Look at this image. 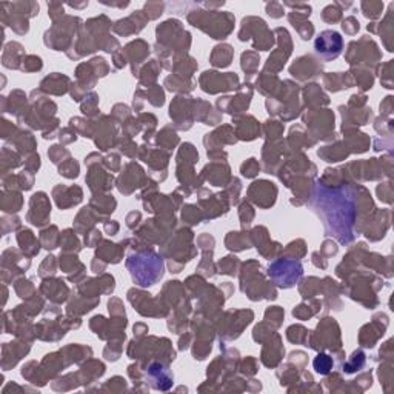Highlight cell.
I'll use <instances>...</instances> for the list:
<instances>
[{
	"label": "cell",
	"instance_id": "5bb4252c",
	"mask_svg": "<svg viewBox=\"0 0 394 394\" xmlns=\"http://www.w3.org/2000/svg\"><path fill=\"white\" fill-rule=\"evenodd\" d=\"M364 365H365V354L361 350H357L353 353V356L348 359V362L342 365V371L347 373V374H351V373L359 371L361 368H364Z\"/></svg>",
	"mask_w": 394,
	"mask_h": 394
},
{
	"label": "cell",
	"instance_id": "cb8c5ba5",
	"mask_svg": "<svg viewBox=\"0 0 394 394\" xmlns=\"http://www.w3.org/2000/svg\"><path fill=\"white\" fill-rule=\"evenodd\" d=\"M61 174H63L65 177H69V179H74V177H77L79 176V165H77V162L76 160H73V159H69V162L68 163H63L62 166H61Z\"/></svg>",
	"mask_w": 394,
	"mask_h": 394
},
{
	"label": "cell",
	"instance_id": "ba28073f",
	"mask_svg": "<svg viewBox=\"0 0 394 394\" xmlns=\"http://www.w3.org/2000/svg\"><path fill=\"white\" fill-rule=\"evenodd\" d=\"M316 61L311 57V56H305V57H301L299 61H297L291 68V74L297 79L301 80H305V73H309V77H316L319 76V65L314 63Z\"/></svg>",
	"mask_w": 394,
	"mask_h": 394
},
{
	"label": "cell",
	"instance_id": "d6a6232c",
	"mask_svg": "<svg viewBox=\"0 0 394 394\" xmlns=\"http://www.w3.org/2000/svg\"><path fill=\"white\" fill-rule=\"evenodd\" d=\"M391 99H393V97L390 95V97L385 99L384 103H380V111H384V113H387V114L391 113Z\"/></svg>",
	"mask_w": 394,
	"mask_h": 394
},
{
	"label": "cell",
	"instance_id": "f546056e",
	"mask_svg": "<svg viewBox=\"0 0 394 394\" xmlns=\"http://www.w3.org/2000/svg\"><path fill=\"white\" fill-rule=\"evenodd\" d=\"M267 11H268V14L271 17H276V19L283 16V9H282V6L279 3H270V5H267Z\"/></svg>",
	"mask_w": 394,
	"mask_h": 394
},
{
	"label": "cell",
	"instance_id": "4dcf8cb0",
	"mask_svg": "<svg viewBox=\"0 0 394 394\" xmlns=\"http://www.w3.org/2000/svg\"><path fill=\"white\" fill-rule=\"evenodd\" d=\"M99 241H100V233L97 230H94L91 234H87V237H85V243L88 246H94Z\"/></svg>",
	"mask_w": 394,
	"mask_h": 394
},
{
	"label": "cell",
	"instance_id": "e0dca14e",
	"mask_svg": "<svg viewBox=\"0 0 394 394\" xmlns=\"http://www.w3.org/2000/svg\"><path fill=\"white\" fill-rule=\"evenodd\" d=\"M241 265V262L237 260V257H233V256H228L225 257L223 260H220V273L222 274H230V276H234L237 273V267Z\"/></svg>",
	"mask_w": 394,
	"mask_h": 394
},
{
	"label": "cell",
	"instance_id": "7402d4cb",
	"mask_svg": "<svg viewBox=\"0 0 394 394\" xmlns=\"http://www.w3.org/2000/svg\"><path fill=\"white\" fill-rule=\"evenodd\" d=\"M362 9H364V14H365L366 17L376 19V17L380 16L382 9H384V5H382V3H373V2H369V3L364 2V3H362Z\"/></svg>",
	"mask_w": 394,
	"mask_h": 394
},
{
	"label": "cell",
	"instance_id": "4316f807",
	"mask_svg": "<svg viewBox=\"0 0 394 394\" xmlns=\"http://www.w3.org/2000/svg\"><path fill=\"white\" fill-rule=\"evenodd\" d=\"M27 63L23 65V69L25 71H39L42 68V61H40V57H35V56H30L27 59Z\"/></svg>",
	"mask_w": 394,
	"mask_h": 394
},
{
	"label": "cell",
	"instance_id": "8992f818",
	"mask_svg": "<svg viewBox=\"0 0 394 394\" xmlns=\"http://www.w3.org/2000/svg\"><path fill=\"white\" fill-rule=\"evenodd\" d=\"M248 193H249V197H251L257 205H260L262 208H268L274 204V200H276L277 188L271 182L259 181L249 186Z\"/></svg>",
	"mask_w": 394,
	"mask_h": 394
},
{
	"label": "cell",
	"instance_id": "5b68a950",
	"mask_svg": "<svg viewBox=\"0 0 394 394\" xmlns=\"http://www.w3.org/2000/svg\"><path fill=\"white\" fill-rule=\"evenodd\" d=\"M200 85H202V90L207 92H214V87H217L216 92L220 90L228 91V90L239 87V79L233 73L219 74V73H214V71H207V73H204V76L200 77Z\"/></svg>",
	"mask_w": 394,
	"mask_h": 394
},
{
	"label": "cell",
	"instance_id": "d4e9b609",
	"mask_svg": "<svg viewBox=\"0 0 394 394\" xmlns=\"http://www.w3.org/2000/svg\"><path fill=\"white\" fill-rule=\"evenodd\" d=\"M322 17H324V20L328 22V23H331V22H337V20L342 17V11H340V9H336V6L330 5V6H327V8L324 9V13H322Z\"/></svg>",
	"mask_w": 394,
	"mask_h": 394
},
{
	"label": "cell",
	"instance_id": "9c48e42d",
	"mask_svg": "<svg viewBox=\"0 0 394 394\" xmlns=\"http://www.w3.org/2000/svg\"><path fill=\"white\" fill-rule=\"evenodd\" d=\"M148 376L152 387L156 385V382H160L159 390H168L173 384V376L170 374L168 368H163L160 364H151L148 368Z\"/></svg>",
	"mask_w": 394,
	"mask_h": 394
},
{
	"label": "cell",
	"instance_id": "6da1fadb",
	"mask_svg": "<svg viewBox=\"0 0 394 394\" xmlns=\"http://www.w3.org/2000/svg\"><path fill=\"white\" fill-rule=\"evenodd\" d=\"M356 194L350 185L327 186L324 182L316 185V193L311 205L324 219L328 236H334L340 243L353 242V226L356 222Z\"/></svg>",
	"mask_w": 394,
	"mask_h": 394
},
{
	"label": "cell",
	"instance_id": "484cf974",
	"mask_svg": "<svg viewBox=\"0 0 394 394\" xmlns=\"http://www.w3.org/2000/svg\"><path fill=\"white\" fill-rule=\"evenodd\" d=\"M342 28L347 34H356L357 31H359V22H357L354 17H348V19L343 20Z\"/></svg>",
	"mask_w": 394,
	"mask_h": 394
},
{
	"label": "cell",
	"instance_id": "30bf717a",
	"mask_svg": "<svg viewBox=\"0 0 394 394\" xmlns=\"http://www.w3.org/2000/svg\"><path fill=\"white\" fill-rule=\"evenodd\" d=\"M42 291H45V294L54 302H63L66 299V294H68V288L63 285L62 280L45 282L42 285Z\"/></svg>",
	"mask_w": 394,
	"mask_h": 394
},
{
	"label": "cell",
	"instance_id": "603a6c76",
	"mask_svg": "<svg viewBox=\"0 0 394 394\" xmlns=\"http://www.w3.org/2000/svg\"><path fill=\"white\" fill-rule=\"evenodd\" d=\"M241 171L245 177H254L259 171H260V166L257 163L256 159H248L242 166H241Z\"/></svg>",
	"mask_w": 394,
	"mask_h": 394
},
{
	"label": "cell",
	"instance_id": "7c38bea8",
	"mask_svg": "<svg viewBox=\"0 0 394 394\" xmlns=\"http://www.w3.org/2000/svg\"><path fill=\"white\" fill-rule=\"evenodd\" d=\"M325 85L330 91H339L343 88H350L353 85V79L348 73L330 74V76H325Z\"/></svg>",
	"mask_w": 394,
	"mask_h": 394
},
{
	"label": "cell",
	"instance_id": "9a60e30c",
	"mask_svg": "<svg viewBox=\"0 0 394 394\" xmlns=\"http://www.w3.org/2000/svg\"><path fill=\"white\" fill-rule=\"evenodd\" d=\"M313 365H314L316 373H319L322 376H327V374H330V371L333 369V357L328 356V354L320 353V354H317Z\"/></svg>",
	"mask_w": 394,
	"mask_h": 394
},
{
	"label": "cell",
	"instance_id": "ffe728a7",
	"mask_svg": "<svg viewBox=\"0 0 394 394\" xmlns=\"http://www.w3.org/2000/svg\"><path fill=\"white\" fill-rule=\"evenodd\" d=\"M226 245H228L230 249H236V251L243 249V248H249V243L246 242V237L242 241L239 233H230L228 237H226Z\"/></svg>",
	"mask_w": 394,
	"mask_h": 394
},
{
	"label": "cell",
	"instance_id": "d6986e66",
	"mask_svg": "<svg viewBox=\"0 0 394 394\" xmlns=\"http://www.w3.org/2000/svg\"><path fill=\"white\" fill-rule=\"evenodd\" d=\"M259 66V57L254 53H243L242 54V68L245 73H254Z\"/></svg>",
	"mask_w": 394,
	"mask_h": 394
},
{
	"label": "cell",
	"instance_id": "1f68e13d",
	"mask_svg": "<svg viewBox=\"0 0 394 394\" xmlns=\"http://www.w3.org/2000/svg\"><path fill=\"white\" fill-rule=\"evenodd\" d=\"M320 251H327V256H331V254H336V253H337V246L334 245L333 242L327 241V242L324 243V246H322Z\"/></svg>",
	"mask_w": 394,
	"mask_h": 394
},
{
	"label": "cell",
	"instance_id": "ac0fdd59",
	"mask_svg": "<svg viewBox=\"0 0 394 394\" xmlns=\"http://www.w3.org/2000/svg\"><path fill=\"white\" fill-rule=\"evenodd\" d=\"M182 219L185 223H189V225H197L200 223V219H202V214L200 211L196 210L194 205H186L182 211Z\"/></svg>",
	"mask_w": 394,
	"mask_h": 394
},
{
	"label": "cell",
	"instance_id": "83f0119b",
	"mask_svg": "<svg viewBox=\"0 0 394 394\" xmlns=\"http://www.w3.org/2000/svg\"><path fill=\"white\" fill-rule=\"evenodd\" d=\"M48 156L51 157L53 163H59V162H61L59 159H61L62 156H66V157H68V156H69V152H68L66 150H63L62 147H53L51 151L48 152Z\"/></svg>",
	"mask_w": 394,
	"mask_h": 394
},
{
	"label": "cell",
	"instance_id": "8fae6325",
	"mask_svg": "<svg viewBox=\"0 0 394 394\" xmlns=\"http://www.w3.org/2000/svg\"><path fill=\"white\" fill-rule=\"evenodd\" d=\"M233 59V48L230 45H220L214 48L211 54V63L214 66H228Z\"/></svg>",
	"mask_w": 394,
	"mask_h": 394
},
{
	"label": "cell",
	"instance_id": "44dd1931",
	"mask_svg": "<svg viewBox=\"0 0 394 394\" xmlns=\"http://www.w3.org/2000/svg\"><path fill=\"white\" fill-rule=\"evenodd\" d=\"M285 313H283V309L280 306H271L270 309H267V313H265V320L268 322H274V327H279L280 325V322L283 319Z\"/></svg>",
	"mask_w": 394,
	"mask_h": 394
},
{
	"label": "cell",
	"instance_id": "3957f363",
	"mask_svg": "<svg viewBox=\"0 0 394 394\" xmlns=\"http://www.w3.org/2000/svg\"><path fill=\"white\" fill-rule=\"evenodd\" d=\"M303 274V268L296 260H277L268 268V276L280 288H291Z\"/></svg>",
	"mask_w": 394,
	"mask_h": 394
},
{
	"label": "cell",
	"instance_id": "7a4b0ae2",
	"mask_svg": "<svg viewBox=\"0 0 394 394\" xmlns=\"http://www.w3.org/2000/svg\"><path fill=\"white\" fill-rule=\"evenodd\" d=\"M126 267L131 273L133 280L140 286L154 285L163 274L162 257L152 251L129 254L126 260Z\"/></svg>",
	"mask_w": 394,
	"mask_h": 394
},
{
	"label": "cell",
	"instance_id": "4fadbf2b",
	"mask_svg": "<svg viewBox=\"0 0 394 394\" xmlns=\"http://www.w3.org/2000/svg\"><path fill=\"white\" fill-rule=\"evenodd\" d=\"M319 156L324 157L327 162H339L348 156V150H347V145L337 143V145L334 147V150H331L330 147H327L324 150H319Z\"/></svg>",
	"mask_w": 394,
	"mask_h": 394
},
{
	"label": "cell",
	"instance_id": "277c9868",
	"mask_svg": "<svg viewBox=\"0 0 394 394\" xmlns=\"http://www.w3.org/2000/svg\"><path fill=\"white\" fill-rule=\"evenodd\" d=\"M342 48H343V40L340 37V34L333 30L320 32L314 42V50L317 56L325 62L337 59L342 53Z\"/></svg>",
	"mask_w": 394,
	"mask_h": 394
},
{
	"label": "cell",
	"instance_id": "f1b7e54d",
	"mask_svg": "<svg viewBox=\"0 0 394 394\" xmlns=\"http://www.w3.org/2000/svg\"><path fill=\"white\" fill-rule=\"evenodd\" d=\"M377 193L380 196V200H385L388 204H391V183H385L377 188Z\"/></svg>",
	"mask_w": 394,
	"mask_h": 394
},
{
	"label": "cell",
	"instance_id": "2e32d148",
	"mask_svg": "<svg viewBox=\"0 0 394 394\" xmlns=\"http://www.w3.org/2000/svg\"><path fill=\"white\" fill-rule=\"evenodd\" d=\"M286 337H288V340L296 342V343H306L308 331L301 325H294V327H290L288 331H286Z\"/></svg>",
	"mask_w": 394,
	"mask_h": 394
},
{
	"label": "cell",
	"instance_id": "52a82bcc",
	"mask_svg": "<svg viewBox=\"0 0 394 394\" xmlns=\"http://www.w3.org/2000/svg\"><path fill=\"white\" fill-rule=\"evenodd\" d=\"M32 204L37 205L39 210L35 208H31L30 212H37V216H35L31 223L35 225V226H42L45 223H48V219H50V212H51V207H50V202L46 199V194L45 193H39V194H34L32 199H31Z\"/></svg>",
	"mask_w": 394,
	"mask_h": 394
},
{
	"label": "cell",
	"instance_id": "836d02e7",
	"mask_svg": "<svg viewBox=\"0 0 394 394\" xmlns=\"http://www.w3.org/2000/svg\"><path fill=\"white\" fill-rule=\"evenodd\" d=\"M105 230H106V233H108V234L114 236V234L119 231V225H117L116 222H113V225H110L108 222H106V223H105Z\"/></svg>",
	"mask_w": 394,
	"mask_h": 394
}]
</instances>
